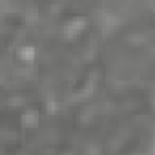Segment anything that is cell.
Masks as SVG:
<instances>
[{
  "mask_svg": "<svg viewBox=\"0 0 155 155\" xmlns=\"http://www.w3.org/2000/svg\"><path fill=\"white\" fill-rule=\"evenodd\" d=\"M37 122H38L37 111H26V113L22 115V124H24V126H35Z\"/></svg>",
  "mask_w": 155,
  "mask_h": 155,
  "instance_id": "3",
  "label": "cell"
},
{
  "mask_svg": "<svg viewBox=\"0 0 155 155\" xmlns=\"http://www.w3.org/2000/svg\"><path fill=\"white\" fill-rule=\"evenodd\" d=\"M84 24H86V20L82 18V17H75V18H71L68 24H66V35L68 37H73V35H77L82 28H84Z\"/></svg>",
  "mask_w": 155,
  "mask_h": 155,
  "instance_id": "1",
  "label": "cell"
},
{
  "mask_svg": "<svg viewBox=\"0 0 155 155\" xmlns=\"http://www.w3.org/2000/svg\"><path fill=\"white\" fill-rule=\"evenodd\" d=\"M18 57H20L22 60H26V62H31V60L35 58V48L29 46V44L22 46V48L18 49Z\"/></svg>",
  "mask_w": 155,
  "mask_h": 155,
  "instance_id": "2",
  "label": "cell"
}]
</instances>
